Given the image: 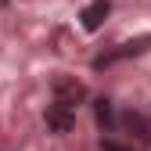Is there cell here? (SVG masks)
Here are the masks:
<instances>
[{
	"label": "cell",
	"mask_w": 151,
	"mask_h": 151,
	"mask_svg": "<svg viewBox=\"0 0 151 151\" xmlns=\"http://www.w3.org/2000/svg\"><path fill=\"white\" fill-rule=\"evenodd\" d=\"M126 126H129V129H137V137H140V140L151 137V126H147L144 115H133V111H129V115H126Z\"/></svg>",
	"instance_id": "5"
},
{
	"label": "cell",
	"mask_w": 151,
	"mask_h": 151,
	"mask_svg": "<svg viewBox=\"0 0 151 151\" xmlns=\"http://www.w3.org/2000/svg\"><path fill=\"white\" fill-rule=\"evenodd\" d=\"M83 97H86V86L76 79V76H58V79H54V104L76 108Z\"/></svg>",
	"instance_id": "1"
},
{
	"label": "cell",
	"mask_w": 151,
	"mask_h": 151,
	"mask_svg": "<svg viewBox=\"0 0 151 151\" xmlns=\"http://www.w3.org/2000/svg\"><path fill=\"white\" fill-rule=\"evenodd\" d=\"M104 151H122V147H119V144H111V140H108V144H104Z\"/></svg>",
	"instance_id": "7"
},
{
	"label": "cell",
	"mask_w": 151,
	"mask_h": 151,
	"mask_svg": "<svg viewBox=\"0 0 151 151\" xmlns=\"http://www.w3.org/2000/svg\"><path fill=\"white\" fill-rule=\"evenodd\" d=\"M108 11H111V0H93V4H86V7H83V14H79L83 29H86V32L101 29V25H104V18H108Z\"/></svg>",
	"instance_id": "3"
},
{
	"label": "cell",
	"mask_w": 151,
	"mask_h": 151,
	"mask_svg": "<svg viewBox=\"0 0 151 151\" xmlns=\"http://www.w3.org/2000/svg\"><path fill=\"white\" fill-rule=\"evenodd\" d=\"M151 47V36H140V40H129V43H119L115 50H104L101 58H93V68H104V65H115L122 58H133V54H144Z\"/></svg>",
	"instance_id": "2"
},
{
	"label": "cell",
	"mask_w": 151,
	"mask_h": 151,
	"mask_svg": "<svg viewBox=\"0 0 151 151\" xmlns=\"http://www.w3.org/2000/svg\"><path fill=\"white\" fill-rule=\"evenodd\" d=\"M97 119H101L104 126L111 122V101H97Z\"/></svg>",
	"instance_id": "6"
},
{
	"label": "cell",
	"mask_w": 151,
	"mask_h": 151,
	"mask_svg": "<svg viewBox=\"0 0 151 151\" xmlns=\"http://www.w3.org/2000/svg\"><path fill=\"white\" fill-rule=\"evenodd\" d=\"M47 126L54 129V133H68V129L76 126V115H72V108H61V104L47 108Z\"/></svg>",
	"instance_id": "4"
}]
</instances>
